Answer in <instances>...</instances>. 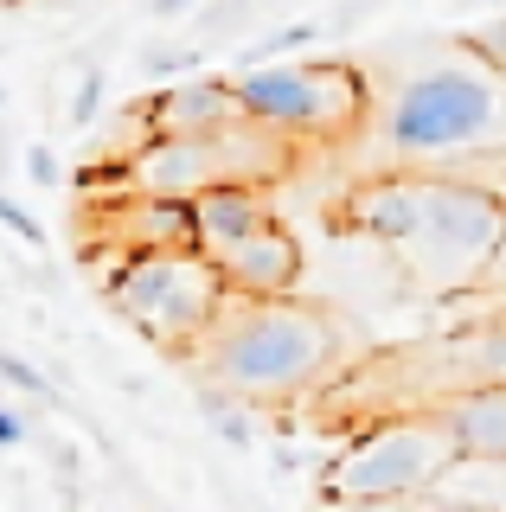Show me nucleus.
Returning a JSON list of instances; mask_svg holds the SVG:
<instances>
[{"label": "nucleus", "instance_id": "nucleus-13", "mask_svg": "<svg viewBox=\"0 0 506 512\" xmlns=\"http://www.w3.org/2000/svg\"><path fill=\"white\" fill-rule=\"evenodd\" d=\"M0 384H13L20 397H39V404H58V384L39 372V365H26L20 352H0Z\"/></svg>", "mask_w": 506, "mask_h": 512}, {"label": "nucleus", "instance_id": "nucleus-19", "mask_svg": "<svg viewBox=\"0 0 506 512\" xmlns=\"http://www.w3.org/2000/svg\"><path fill=\"white\" fill-rule=\"evenodd\" d=\"M0 7H26V0H0Z\"/></svg>", "mask_w": 506, "mask_h": 512}, {"label": "nucleus", "instance_id": "nucleus-9", "mask_svg": "<svg viewBox=\"0 0 506 512\" xmlns=\"http://www.w3.org/2000/svg\"><path fill=\"white\" fill-rule=\"evenodd\" d=\"M186 218H193V250L212 256V250L237 244L244 231L270 224L276 205H270V186H257V180H212V186L186 192Z\"/></svg>", "mask_w": 506, "mask_h": 512}, {"label": "nucleus", "instance_id": "nucleus-5", "mask_svg": "<svg viewBox=\"0 0 506 512\" xmlns=\"http://www.w3.org/2000/svg\"><path fill=\"white\" fill-rule=\"evenodd\" d=\"M231 109L289 141H340L366 116V77L340 58H302V64H237Z\"/></svg>", "mask_w": 506, "mask_h": 512}, {"label": "nucleus", "instance_id": "nucleus-17", "mask_svg": "<svg viewBox=\"0 0 506 512\" xmlns=\"http://www.w3.org/2000/svg\"><path fill=\"white\" fill-rule=\"evenodd\" d=\"M26 436H33V429H26V416L13 410V404H0V448H20Z\"/></svg>", "mask_w": 506, "mask_h": 512}, {"label": "nucleus", "instance_id": "nucleus-8", "mask_svg": "<svg viewBox=\"0 0 506 512\" xmlns=\"http://www.w3.org/2000/svg\"><path fill=\"white\" fill-rule=\"evenodd\" d=\"M430 416L455 442V461H474V468H500L506 461V384L500 378L455 384L449 397L430 404Z\"/></svg>", "mask_w": 506, "mask_h": 512}, {"label": "nucleus", "instance_id": "nucleus-16", "mask_svg": "<svg viewBox=\"0 0 506 512\" xmlns=\"http://www.w3.org/2000/svg\"><path fill=\"white\" fill-rule=\"evenodd\" d=\"M26 180H33V186H58V180H65V167H58V154L45 148V141L26 148Z\"/></svg>", "mask_w": 506, "mask_h": 512}, {"label": "nucleus", "instance_id": "nucleus-2", "mask_svg": "<svg viewBox=\"0 0 506 512\" xmlns=\"http://www.w3.org/2000/svg\"><path fill=\"white\" fill-rule=\"evenodd\" d=\"M500 128H506L500 64H481V58L410 71L385 103V135L404 160L500 154Z\"/></svg>", "mask_w": 506, "mask_h": 512}, {"label": "nucleus", "instance_id": "nucleus-12", "mask_svg": "<svg viewBox=\"0 0 506 512\" xmlns=\"http://www.w3.org/2000/svg\"><path fill=\"white\" fill-rule=\"evenodd\" d=\"M321 39V20H289L276 32H263V39H250L244 52H237V64H270V58H289V52H308V45Z\"/></svg>", "mask_w": 506, "mask_h": 512}, {"label": "nucleus", "instance_id": "nucleus-10", "mask_svg": "<svg viewBox=\"0 0 506 512\" xmlns=\"http://www.w3.org/2000/svg\"><path fill=\"white\" fill-rule=\"evenodd\" d=\"M231 109V77H186L161 96H148V135H167V128H218Z\"/></svg>", "mask_w": 506, "mask_h": 512}, {"label": "nucleus", "instance_id": "nucleus-11", "mask_svg": "<svg viewBox=\"0 0 506 512\" xmlns=\"http://www.w3.org/2000/svg\"><path fill=\"white\" fill-rule=\"evenodd\" d=\"M199 416H205V423H212V429H218V436H225L231 448H250V442H257L250 404H244L237 391H225V384H212V378L199 384Z\"/></svg>", "mask_w": 506, "mask_h": 512}, {"label": "nucleus", "instance_id": "nucleus-1", "mask_svg": "<svg viewBox=\"0 0 506 512\" xmlns=\"http://www.w3.org/2000/svg\"><path fill=\"white\" fill-rule=\"evenodd\" d=\"M186 352L205 365V378L237 391L244 404H289L314 378L334 372L340 327L295 288L289 295H231L225 288L218 314L193 333Z\"/></svg>", "mask_w": 506, "mask_h": 512}, {"label": "nucleus", "instance_id": "nucleus-18", "mask_svg": "<svg viewBox=\"0 0 506 512\" xmlns=\"http://www.w3.org/2000/svg\"><path fill=\"white\" fill-rule=\"evenodd\" d=\"M199 0H154V20H180V13H193Z\"/></svg>", "mask_w": 506, "mask_h": 512}, {"label": "nucleus", "instance_id": "nucleus-7", "mask_svg": "<svg viewBox=\"0 0 506 512\" xmlns=\"http://www.w3.org/2000/svg\"><path fill=\"white\" fill-rule=\"evenodd\" d=\"M212 269L225 276L231 295H289V288L302 282L308 256H302V237L282 218H270V224H257V231H244L237 244L212 250Z\"/></svg>", "mask_w": 506, "mask_h": 512}, {"label": "nucleus", "instance_id": "nucleus-20", "mask_svg": "<svg viewBox=\"0 0 506 512\" xmlns=\"http://www.w3.org/2000/svg\"><path fill=\"white\" fill-rule=\"evenodd\" d=\"M0 109H7V90H0Z\"/></svg>", "mask_w": 506, "mask_h": 512}, {"label": "nucleus", "instance_id": "nucleus-4", "mask_svg": "<svg viewBox=\"0 0 506 512\" xmlns=\"http://www.w3.org/2000/svg\"><path fill=\"white\" fill-rule=\"evenodd\" d=\"M109 308H116L141 340L186 352L193 333L218 314L225 301V276L212 269V256L193 244H167V250H122V263L103 282Z\"/></svg>", "mask_w": 506, "mask_h": 512}, {"label": "nucleus", "instance_id": "nucleus-14", "mask_svg": "<svg viewBox=\"0 0 506 512\" xmlns=\"http://www.w3.org/2000/svg\"><path fill=\"white\" fill-rule=\"evenodd\" d=\"M103 64H90V71H84V84H77V103H71V128H90V122H97V109H103Z\"/></svg>", "mask_w": 506, "mask_h": 512}, {"label": "nucleus", "instance_id": "nucleus-6", "mask_svg": "<svg viewBox=\"0 0 506 512\" xmlns=\"http://www.w3.org/2000/svg\"><path fill=\"white\" fill-rule=\"evenodd\" d=\"M462 468L455 442L442 436V423L430 404L410 416H385L366 436H353L327 461L321 500H423L430 487H442V474Z\"/></svg>", "mask_w": 506, "mask_h": 512}, {"label": "nucleus", "instance_id": "nucleus-3", "mask_svg": "<svg viewBox=\"0 0 506 512\" xmlns=\"http://www.w3.org/2000/svg\"><path fill=\"white\" fill-rule=\"evenodd\" d=\"M410 263V282L423 295H455L500 256V192L462 180H417L410 231L391 244Z\"/></svg>", "mask_w": 506, "mask_h": 512}, {"label": "nucleus", "instance_id": "nucleus-15", "mask_svg": "<svg viewBox=\"0 0 506 512\" xmlns=\"http://www.w3.org/2000/svg\"><path fill=\"white\" fill-rule=\"evenodd\" d=\"M0 224H7L13 237H20V244H33V250H45V224L26 212L20 199H7V192H0Z\"/></svg>", "mask_w": 506, "mask_h": 512}]
</instances>
